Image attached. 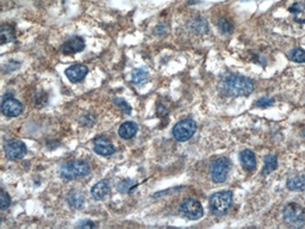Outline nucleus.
<instances>
[{
	"label": "nucleus",
	"mask_w": 305,
	"mask_h": 229,
	"mask_svg": "<svg viewBox=\"0 0 305 229\" xmlns=\"http://www.w3.org/2000/svg\"><path fill=\"white\" fill-rule=\"evenodd\" d=\"M290 59L298 64H305V51L301 48H294L290 52Z\"/></svg>",
	"instance_id": "nucleus-25"
},
{
	"label": "nucleus",
	"mask_w": 305,
	"mask_h": 229,
	"mask_svg": "<svg viewBox=\"0 0 305 229\" xmlns=\"http://www.w3.org/2000/svg\"><path fill=\"white\" fill-rule=\"evenodd\" d=\"M288 11L294 15V20L297 23H301L304 24L305 23V2L298 1L294 2L288 7Z\"/></svg>",
	"instance_id": "nucleus-16"
},
{
	"label": "nucleus",
	"mask_w": 305,
	"mask_h": 229,
	"mask_svg": "<svg viewBox=\"0 0 305 229\" xmlns=\"http://www.w3.org/2000/svg\"><path fill=\"white\" fill-rule=\"evenodd\" d=\"M231 161L228 158H218L210 165V176L215 183H224L227 180Z\"/></svg>",
	"instance_id": "nucleus-4"
},
{
	"label": "nucleus",
	"mask_w": 305,
	"mask_h": 229,
	"mask_svg": "<svg viewBox=\"0 0 305 229\" xmlns=\"http://www.w3.org/2000/svg\"><path fill=\"white\" fill-rule=\"evenodd\" d=\"M187 25H188V28H190V30L193 31V33L204 34L207 31V23L203 17L192 18L190 22H188Z\"/></svg>",
	"instance_id": "nucleus-17"
},
{
	"label": "nucleus",
	"mask_w": 305,
	"mask_h": 229,
	"mask_svg": "<svg viewBox=\"0 0 305 229\" xmlns=\"http://www.w3.org/2000/svg\"><path fill=\"white\" fill-rule=\"evenodd\" d=\"M218 29H220V33L227 35V34L233 33L234 25L230 20L227 19V18H220V19L218 20Z\"/></svg>",
	"instance_id": "nucleus-24"
},
{
	"label": "nucleus",
	"mask_w": 305,
	"mask_h": 229,
	"mask_svg": "<svg viewBox=\"0 0 305 229\" xmlns=\"http://www.w3.org/2000/svg\"><path fill=\"white\" fill-rule=\"evenodd\" d=\"M243 1H248V0H243Z\"/></svg>",
	"instance_id": "nucleus-31"
},
{
	"label": "nucleus",
	"mask_w": 305,
	"mask_h": 229,
	"mask_svg": "<svg viewBox=\"0 0 305 229\" xmlns=\"http://www.w3.org/2000/svg\"><path fill=\"white\" fill-rule=\"evenodd\" d=\"M84 48H85V41L79 36H74L66 42L61 47V51L65 55H73L75 53L84 51Z\"/></svg>",
	"instance_id": "nucleus-10"
},
{
	"label": "nucleus",
	"mask_w": 305,
	"mask_h": 229,
	"mask_svg": "<svg viewBox=\"0 0 305 229\" xmlns=\"http://www.w3.org/2000/svg\"><path fill=\"white\" fill-rule=\"evenodd\" d=\"M91 168L89 165L84 160H75V161L67 162L61 166V170H60V175L64 179L67 180H72L75 178H81L86 177L88 175Z\"/></svg>",
	"instance_id": "nucleus-3"
},
{
	"label": "nucleus",
	"mask_w": 305,
	"mask_h": 229,
	"mask_svg": "<svg viewBox=\"0 0 305 229\" xmlns=\"http://www.w3.org/2000/svg\"><path fill=\"white\" fill-rule=\"evenodd\" d=\"M288 190L291 191H304L305 190V176H297L288 179V184H286Z\"/></svg>",
	"instance_id": "nucleus-19"
},
{
	"label": "nucleus",
	"mask_w": 305,
	"mask_h": 229,
	"mask_svg": "<svg viewBox=\"0 0 305 229\" xmlns=\"http://www.w3.org/2000/svg\"><path fill=\"white\" fill-rule=\"evenodd\" d=\"M79 227H96V225L92 222H81L79 223Z\"/></svg>",
	"instance_id": "nucleus-29"
},
{
	"label": "nucleus",
	"mask_w": 305,
	"mask_h": 229,
	"mask_svg": "<svg viewBox=\"0 0 305 229\" xmlns=\"http://www.w3.org/2000/svg\"><path fill=\"white\" fill-rule=\"evenodd\" d=\"M115 104L117 105L118 107H119L120 110H122V112H124V115H130L131 114V107L130 105L128 104L127 102L124 101V99L122 98H115Z\"/></svg>",
	"instance_id": "nucleus-26"
},
{
	"label": "nucleus",
	"mask_w": 305,
	"mask_h": 229,
	"mask_svg": "<svg viewBox=\"0 0 305 229\" xmlns=\"http://www.w3.org/2000/svg\"><path fill=\"white\" fill-rule=\"evenodd\" d=\"M88 68L85 65H73L66 70V75L72 83H80L87 75Z\"/></svg>",
	"instance_id": "nucleus-11"
},
{
	"label": "nucleus",
	"mask_w": 305,
	"mask_h": 229,
	"mask_svg": "<svg viewBox=\"0 0 305 229\" xmlns=\"http://www.w3.org/2000/svg\"><path fill=\"white\" fill-rule=\"evenodd\" d=\"M220 89L229 97H246L254 91V83L243 75L228 74L220 80Z\"/></svg>",
	"instance_id": "nucleus-1"
},
{
	"label": "nucleus",
	"mask_w": 305,
	"mask_h": 229,
	"mask_svg": "<svg viewBox=\"0 0 305 229\" xmlns=\"http://www.w3.org/2000/svg\"><path fill=\"white\" fill-rule=\"evenodd\" d=\"M149 74L144 68H136L131 72V81L136 85H141L148 81Z\"/></svg>",
	"instance_id": "nucleus-20"
},
{
	"label": "nucleus",
	"mask_w": 305,
	"mask_h": 229,
	"mask_svg": "<svg viewBox=\"0 0 305 229\" xmlns=\"http://www.w3.org/2000/svg\"><path fill=\"white\" fill-rule=\"evenodd\" d=\"M233 202V192L229 190H223L216 192L210 198V210L216 216H223L228 212Z\"/></svg>",
	"instance_id": "nucleus-2"
},
{
	"label": "nucleus",
	"mask_w": 305,
	"mask_h": 229,
	"mask_svg": "<svg viewBox=\"0 0 305 229\" xmlns=\"http://www.w3.org/2000/svg\"><path fill=\"white\" fill-rule=\"evenodd\" d=\"M278 167V160L275 155L268 154L265 157L264 159V167H262L261 175L262 176H267L270 173H272L273 171L277 170Z\"/></svg>",
	"instance_id": "nucleus-18"
},
{
	"label": "nucleus",
	"mask_w": 305,
	"mask_h": 229,
	"mask_svg": "<svg viewBox=\"0 0 305 229\" xmlns=\"http://www.w3.org/2000/svg\"><path fill=\"white\" fill-rule=\"evenodd\" d=\"M138 131V125L136 124L135 122H131V121H128V122H124L122 125L119 127V130H118V134L122 139L124 140H130L134 136L137 134Z\"/></svg>",
	"instance_id": "nucleus-13"
},
{
	"label": "nucleus",
	"mask_w": 305,
	"mask_h": 229,
	"mask_svg": "<svg viewBox=\"0 0 305 229\" xmlns=\"http://www.w3.org/2000/svg\"><path fill=\"white\" fill-rule=\"evenodd\" d=\"M11 204V198H10L9 194H6L4 190H1V196H0V208L1 209H6Z\"/></svg>",
	"instance_id": "nucleus-28"
},
{
	"label": "nucleus",
	"mask_w": 305,
	"mask_h": 229,
	"mask_svg": "<svg viewBox=\"0 0 305 229\" xmlns=\"http://www.w3.org/2000/svg\"><path fill=\"white\" fill-rule=\"evenodd\" d=\"M2 114L7 117H17L24 111V106L19 101L13 98H5L1 104Z\"/></svg>",
	"instance_id": "nucleus-9"
},
{
	"label": "nucleus",
	"mask_w": 305,
	"mask_h": 229,
	"mask_svg": "<svg viewBox=\"0 0 305 229\" xmlns=\"http://www.w3.org/2000/svg\"><path fill=\"white\" fill-rule=\"evenodd\" d=\"M284 220L292 227H302L305 223V210L299 204H288L284 209Z\"/></svg>",
	"instance_id": "nucleus-5"
},
{
	"label": "nucleus",
	"mask_w": 305,
	"mask_h": 229,
	"mask_svg": "<svg viewBox=\"0 0 305 229\" xmlns=\"http://www.w3.org/2000/svg\"><path fill=\"white\" fill-rule=\"evenodd\" d=\"M197 130V124L194 121L192 120H183L178 122L173 128V138L179 142L187 141L193 136V134Z\"/></svg>",
	"instance_id": "nucleus-6"
},
{
	"label": "nucleus",
	"mask_w": 305,
	"mask_h": 229,
	"mask_svg": "<svg viewBox=\"0 0 305 229\" xmlns=\"http://www.w3.org/2000/svg\"><path fill=\"white\" fill-rule=\"evenodd\" d=\"M16 39L15 29L10 24H2L1 25V44L10 43Z\"/></svg>",
	"instance_id": "nucleus-21"
},
{
	"label": "nucleus",
	"mask_w": 305,
	"mask_h": 229,
	"mask_svg": "<svg viewBox=\"0 0 305 229\" xmlns=\"http://www.w3.org/2000/svg\"><path fill=\"white\" fill-rule=\"evenodd\" d=\"M84 196L79 192H72V194L68 196V204L73 209H80L84 204Z\"/></svg>",
	"instance_id": "nucleus-22"
},
{
	"label": "nucleus",
	"mask_w": 305,
	"mask_h": 229,
	"mask_svg": "<svg viewBox=\"0 0 305 229\" xmlns=\"http://www.w3.org/2000/svg\"><path fill=\"white\" fill-rule=\"evenodd\" d=\"M302 136H303V138H305V128L303 129V130H302Z\"/></svg>",
	"instance_id": "nucleus-30"
},
{
	"label": "nucleus",
	"mask_w": 305,
	"mask_h": 229,
	"mask_svg": "<svg viewBox=\"0 0 305 229\" xmlns=\"http://www.w3.org/2000/svg\"><path fill=\"white\" fill-rule=\"evenodd\" d=\"M240 160L242 167L246 171H253L256 167V159L251 149H244L240 153Z\"/></svg>",
	"instance_id": "nucleus-14"
},
{
	"label": "nucleus",
	"mask_w": 305,
	"mask_h": 229,
	"mask_svg": "<svg viewBox=\"0 0 305 229\" xmlns=\"http://www.w3.org/2000/svg\"><path fill=\"white\" fill-rule=\"evenodd\" d=\"M274 104V99L271 98V97H262L259 101L255 103V106L257 107H267L271 106V105Z\"/></svg>",
	"instance_id": "nucleus-27"
},
{
	"label": "nucleus",
	"mask_w": 305,
	"mask_h": 229,
	"mask_svg": "<svg viewBox=\"0 0 305 229\" xmlns=\"http://www.w3.org/2000/svg\"><path fill=\"white\" fill-rule=\"evenodd\" d=\"M136 188H137V183L133 179H125V180H122L118 184V191L122 192V194H130Z\"/></svg>",
	"instance_id": "nucleus-23"
},
{
	"label": "nucleus",
	"mask_w": 305,
	"mask_h": 229,
	"mask_svg": "<svg viewBox=\"0 0 305 229\" xmlns=\"http://www.w3.org/2000/svg\"><path fill=\"white\" fill-rule=\"evenodd\" d=\"M180 210L184 216L187 217L188 220H199L204 214L201 202L193 198L185 199L183 202V204H181Z\"/></svg>",
	"instance_id": "nucleus-7"
},
{
	"label": "nucleus",
	"mask_w": 305,
	"mask_h": 229,
	"mask_svg": "<svg viewBox=\"0 0 305 229\" xmlns=\"http://www.w3.org/2000/svg\"><path fill=\"white\" fill-rule=\"evenodd\" d=\"M5 155L10 160H18L22 159L26 153V147L22 141L19 140H11L7 141L4 146Z\"/></svg>",
	"instance_id": "nucleus-8"
},
{
	"label": "nucleus",
	"mask_w": 305,
	"mask_h": 229,
	"mask_svg": "<svg viewBox=\"0 0 305 229\" xmlns=\"http://www.w3.org/2000/svg\"><path fill=\"white\" fill-rule=\"evenodd\" d=\"M94 152L102 157H109L115 153V146L106 138L101 136L94 142Z\"/></svg>",
	"instance_id": "nucleus-12"
},
{
	"label": "nucleus",
	"mask_w": 305,
	"mask_h": 229,
	"mask_svg": "<svg viewBox=\"0 0 305 229\" xmlns=\"http://www.w3.org/2000/svg\"><path fill=\"white\" fill-rule=\"evenodd\" d=\"M110 191V185H109V181L107 180H101L99 183H97L96 185L92 188L91 194L92 197L97 201H101V199L104 198Z\"/></svg>",
	"instance_id": "nucleus-15"
}]
</instances>
